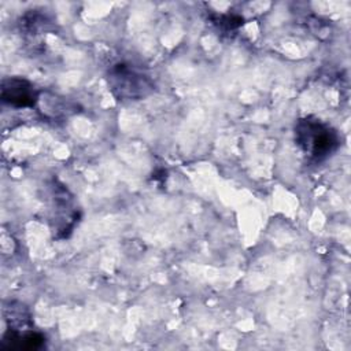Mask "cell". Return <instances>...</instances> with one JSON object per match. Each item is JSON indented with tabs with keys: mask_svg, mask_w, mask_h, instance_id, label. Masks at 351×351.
Wrapping results in <instances>:
<instances>
[{
	"mask_svg": "<svg viewBox=\"0 0 351 351\" xmlns=\"http://www.w3.org/2000/svg\"><path fill=\"white\" fill-rule=\"evenodd\" d=\"M298 140L304 151L313 156H322L329 154L336 147V134L329 128L315 121H303L298 128Z\"/></svg>",
	"mask_w": 351,
	"mask_h": 351,
	"instance_id": "6da1fadb",
	"label": "cell"
},
{
	"mask_svg": "<svg viewBox=\"0 0 351 351\" xmlns=\"http://www.w3.org/2000/svg\"><path fill=\"white\" fill-rule=\"evenodd\" d=\"M1 97L4 101L16 106V107H27L33 106L37 99V93L34 92L33 86L25 81L12 78L3 85Z\"/></svg>",
	"mask_w": 351,
	"mask_h": 351,
	"instance_id": "7a4b0ae2",
	"label": "cell"
}]
</instances>
